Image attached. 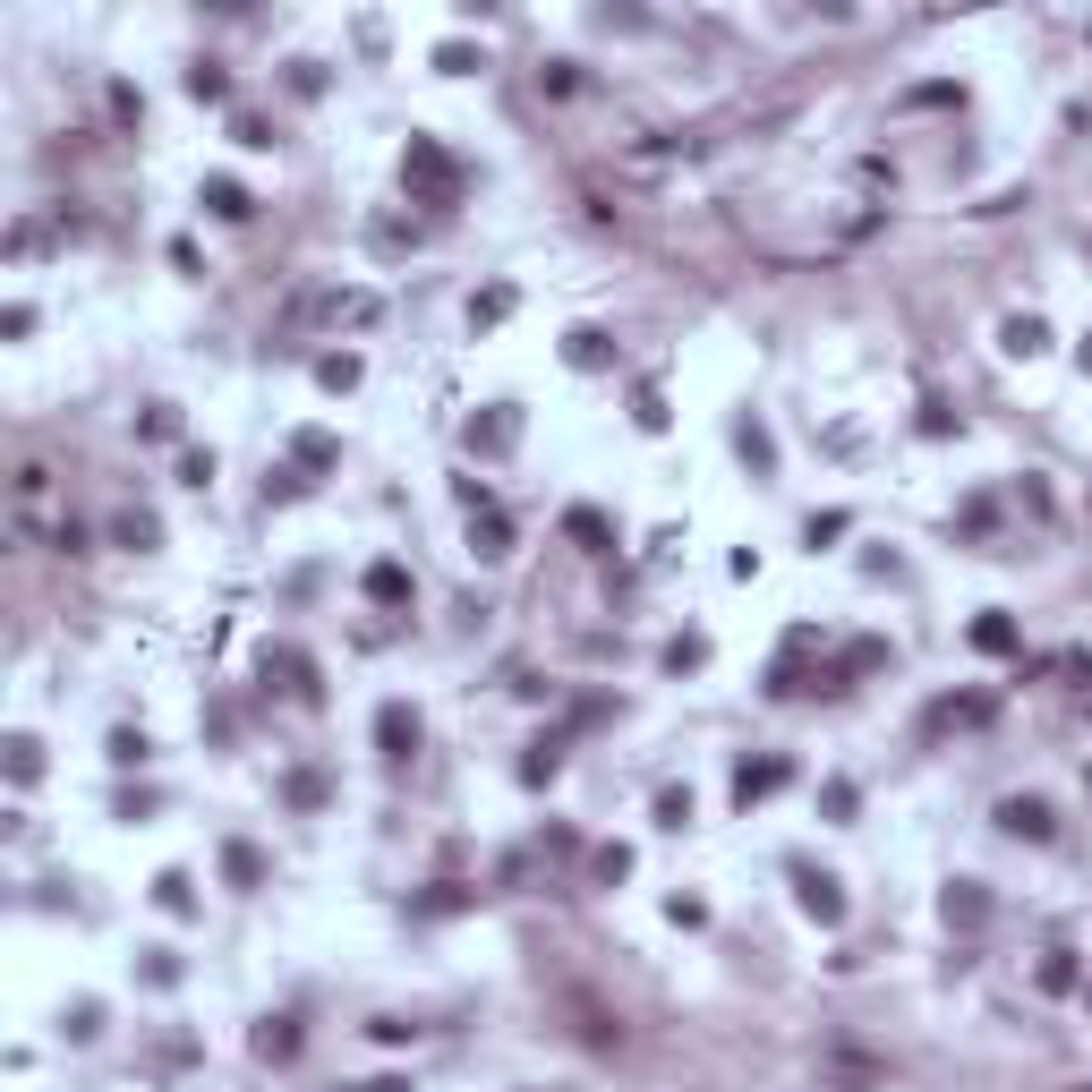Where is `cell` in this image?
<instances>
[{
	"mask_svg": "<svg viewBox=\"0 0 1092 1092\" xmlns=\"http://www.w3.org/2000/svg\"><path fill=\"white\" fill-rule=\"evenodd\" d=\"M401 180H410V197H419V205H453V197H461V162H453L435 137H410Z\"/></svg>",
	"mask_w": 1092,
	"mask_h": 1092,
	"instance_id": "1",
	"label": "cell"
},
{
	"mask_svg": "<svg viewBox=\"0 0 1092 1092\" xmlns=\"http://www.w3.org/2000/svg\"><path fill=\"white\" fill-rule=\"evenodd\" d=\"M819 1084H828V1092H888V1058L828 1050V1058H819Z\"/></svg>",
	"mask_w": 1092,
	"mask_h": 1092,
	"instance_id": "2",
	"label": "cell"
},
{
	"mask_svg": "<svg viewBox=\"0 0 1092 1092\" xmlns=\"http://www.w3.org/2000/svg\"><path fill=\"white\" fill-rule=\"evenodd\" d=\"M376 743H384V760H410V751H419V717H410L401 700H393V709H376Z\"/></svg>",
	"mask_w": 1092,
	"mask_h": 1092,
	"instance_id": "3",
	"label": "cell"
},
{
	"mask_svg": "<svg viewBox=\"0 0 1092 1092\" xmlns=\"http://www.w3.org/2000/svg\"><path fill=\"white\" fill-rule=\"evenodd\" d=\"M999 828H1007V837H1033V845H1041V837H1050V803L1015 794V803H999Z\"/></svg>",
	"mask_w": 1092,
	"mask_h": 1092,
	"instance_id": "4",
	"label": "cell"
},
{
	"mask_svg": "<svg viewBox=\"0 0 1092 1092\" xmlns=\"http://www.w3.org/2000/svg\"><path fill=\"white\" fill-rule=\"evenodd\" d=\"M776 786H786V768H776V760H743L734 768V803H760V794H776Z\"/></svg>",
	"mask_w": 1092,
	"mask_h": 1092,
	"instance_id": "5",
	"label": "cell"
},
{
	"mask_svg": "<svg viewBox=\"0 0 1092 1092\" xmlns=\"http://www.w3.org/2000/svg\"><path fill=\"white\" fill-rule=\"evenodd\" d=\"M803 913H811V921H837V913H845V896H837L828 870H803Z\"/></svg>",
	"mask_w": 1092,
	"mask_h": 1092,
	"instance_id": "6",
	"label": "cell"
},
{
	"mask_svg": "<svg viewBox=\"0 0 1092 1092\" xmlns=\"http://www.w3.org/2000/svg\"><path fill=\"white\" fill-rule=\"evenodd\" d=\"M205 205L223 213V223H248V188L239 180H205Z\"/></svg>",
	"mask_w": 1092,
	"mask_h": 1092,
	"instance_id": "7",
	"label": "cell"
},
{
	"mask_svg": "<svg viewBox=\"0 0 1092 1092\" xmlns=\"http://www.w3.org/2000/svg\"><path fill=\"white\" fill-rule=\"evenodd\" d=\"M256 1058H299V1025H290V1015H274V1025L256 1033Z\"/></svg>",
	"mask_w": 1092,
	"mask_h": 1092,
	"instance_id": "8",
	"label": "cell"
},
{
	"mask_svg": "<svg viewBox=\"0 0 1092 1092\" xmlns=\"http://www.w3.org/2000/svg\"><path fill=\"white\" fill-rule=\"evenodd\" d=\"M564 529H572V538L589 547V555H606V547H615V529H606V521L589 513V504H580V513H564Z\"/></svg>",
	"mask_w": 1092,
	"mask_h": 1092,
	"instance_id": "9",
	"label": "cell"
},
{
	"mask_svg": "<svg viewBox=\"0 0 1092 1092\" xmlns=\"http://www.w3.org/2000/svg\"><path fill=\"white\" fill-rule=\"evenodd\" d=\"M368 598H376V606H401V598H410V572H401V564H376V572H368Z\"/></svg>",
	"mask_w": 1092,
	"mask_h": 1092,
	"instance_id": "10",
	"label": "cell"
},
{
	"mask_svg": "<svg viewBox=\"0 0 1092 1092\" xmlns=\"http://www.w3.org/2000/svg\"><path fill=\"white\" fill-rule=\"evenodd\" d=\"M223 870H231L239 888H256L265 880V854H256V845H223Z\"/></svg>",
	"mask_w": 1092,
	"mask_h": 1092,
	"instance_id": "11",
	"label": "cell"
},
{
	"mask_svg": "<svg viewBox=\"0 0 1092 1092\" xmlns=\"http://www.w3.org/2000/svg\"><path fill=\"white\" fill-rule=\"evenodd\" d=\"M564 359H572V368H606V333H598V325H580Z\"/></svg>",
	"mask_w": 1092,
	"mask_h": 1092,
	"instance_id": "12",
	"label": "cell"
},
{
	"mask_svg": "<svg viewBox=\"0 0 1092 1092\" xmlns=\"http://www.w3.org/2000/svg\"><path fill=\"white\" fill-rule=\"evenodd\" d=\"M111 538H120V547H129V555H145V547H154V538H162V529H154V521H145V513H120V529H111Z\"/></svg>",
	"mask_w": 1092,
	"mask_h": 1092,
	"instance_id": "13",
	"label": "cell"
},
{
	"mask_svg": "<svg viewBox=\"0 0 1092 1092\" xmlns=\"http://www.w3.org/2000/svg\"><path fill=\"white\" fill-rule=\"evenodd\" d=\"M317 384H325V393H350V384H359V359H317Z\"/></svg>",
	"mask_w": 1092,
	"mask_h": 1092,
	"instance_id": "14",
	"label": "cell"
},
{
	"mask_svg": "<svg viewBox=\"0 0 1092 1092\" xmlns=\"http://www.w3.org/2000/svg\"><path fill=\"white\" fill-rule=\"evenodd\" d=\"M974 640L990 649V658H999V649H1015V623H1007V615H982V623H974Z\"/></svg>",
	"mask_w": 1092,
	"mask_h": 1092,
	"instance_id": "15",
	"label": "cell"
},
{
	"mask_svg": "<svg viewBox=\"0 0 1092 1092\" xmlns=\"http://www.w3.org/2000/svg\"><path fill=\"white\" fill-rule=\"evenodd\" d=\"M990 905H982V888L974 880H964V888H948V921H982Z\"/></svg>",
	"mask_w": 1092,
	"mask_h": 1092,
	"instance_id": "16",
	"label": "cell"
},
{
	"mask_svg": "<svg viewBox=\"0 0 1092 1092\" xmlns=\"http://www.w3.org/2000/svg\"><path fill=\"white\" fill-rule=\"evenodd\" d=\"M683 819H692V794L666 786V794H658V828H683Z\"/></svg>",
	"mask_w": 1092,
	"mask_h": 1092,
	"instance_id": "17",
	"label": "cell"
},
{
	"mask_svg": "<svg viewBox=\"0 0 1092 1092\" xmlns=\"http://www.w3.org/2000/svg\"><path fill=\"white\" fill-rule=\"evenodd\" d=\"M1007 350L1033 359V350H1041V325H1033V317H1007Z\"/></svg>",
	"mask_w": 1092,
	"mask_h": 1092,
	"instance_id": "18",
	"label": "cell"
},
{
	"mask_svg": "<svg viewBox=\"0 0 1092 1092\" xmlns=\"http://www.w3.org/2000/svg\"><path fill=\"white\" fill-rule=\"evenodd\" d=\"M188 94H197V103H223L231 86H223V68H188Z\"/></svg>",
	"mask_w": 1092,
	"mask_h": 1092,
	"instance_id": "19",
	"label": "cell"
},
{
	"mask_svg": "<svg viewBox=\"0 0 1092 1092\" xmlns=\"http://www.w3.org/2000/svg\"><path fill=\"white\" fill-rule=\"evenodd\" d=\"M495 317H513V290H487V299H470V325H495Z\"/></svg>",
	"mask_w": 1092,
	"mask_h": 1092,
	"instance_id": "20",
	"label": "cell"
},
{
	"mask_svg": "<svg viewBox=\"0 0 1092 1092\" xmlns=\"http://www.w3.org/2000/svg\"><path fill=\"white\" fill-rule=\"evenodd\" d=\"M470 444H487V453H504V444H513V419H487V427H470Z\"/></svg>",
	"mask_w": 1092,
	"mask_h": 1092,
	"instance_id": "21",
	"label": "cell"
},
{
	"mask_svg": "<svg viewBox=\"0 0 1092 1092\" xmlns=\"http://www.w3.org/2000/svg\"><path fill=\"white\" fill-rule=\"evenodd\" d=\"M368 1092H410V1084H401V1076H384V1084H368Z\"/></svg>",
	"mask_w": 1092,
	"mask_h": 1092,
	"instance_id": "22",
	"label": "cell"
}]
</instances>
